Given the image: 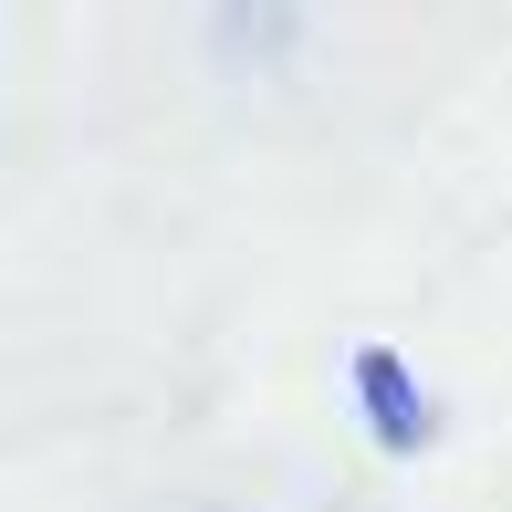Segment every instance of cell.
<instances>
[{"label":"cell","mask_w":512,"mask_h":512,"mask_svg":"<svg viewBox=\"0 0 512 512\" xmlns=\"http://www.w3.org/2000/svg\"><path fill=\"white\" fill-rule=\"evenodd\" d=\"M356 398H366V418H377L387 450H418V439H429V387H408V366L387 356V345L356 356Z\"/></svg>","instance_id":"6da1fadb"},{"label":"cell","mask_w":512,"mask_h":512,"mask_svg":"<svg viewBox=\"0 0 512 512\" xmlns=\"http://www.w3.org/2000/svg\"><path fill=\"white\" fill-rule=\"evenodd\" d=\"M199 512H251V502H199Z\"/></svg>","instance_id":"7a4b0ae2"}]
</instances>
